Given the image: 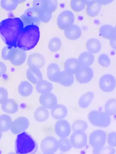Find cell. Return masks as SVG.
<instances>
[{
  "label": "cell",
  "mask_w": 116,
  "mask_h": 154,
  "mask_svg": "<svg viewBox=\"0 0 116 154\" xmlns=\"http://www.w3.org/2000/svg\"><path fill=\"white\" fill-rule=\"evenodd\" d=\"M75 20V16L73 12L70 11H65L58 16L57 26L61 30H65L74 25Z\"/></svg>",
  "instance_id": "cell-8"
},
{
  "label": "cell",
  "mask_w": 116,
  "mask_h": 154,
  "mask_svg": "<svg viewBox=\"0 0 116 154\" xmlns=\"http://www.w3.org/2000/svg\"><path fill=\"white\" fill-rule=\"evenodd\" d=\"M104 112L110 116L116 115V99L111 98L106 102L104 106Z\"/></svg>",
  "instance_id": "cell-34"
},
{
  "label": "cell",
  "mask_w": 116,
  "mask_h": 154,
  "mask_svg": "<svg viewBox=\"0 0 116 154\" xmlns=\"http://www.w3.org/2000/svg\"><path fill=\"white\" fill-rule=\"evenodd\" d=\"M101 5L97 2L87 6L86 12L88 16L94 17L99 15L101 10Z\"/></svg>",
  "instance_id": "cell-33"
},
{
  "label": "cell",
  "mask_w": 116,
  "mask_h": 154,
  "mask_svg": "<svg viewBox=\"0 0 116 154\" xmlns=\"http://www.w3.org/2000/svg\"><path fill=\"white\" fill-rule=\"evenodd\" d=\"M33 90L32 86L27 81H22L19 85V93L24 97L30 96L32 93Z\"/></svg>",
  "instance_id": "cell-31"
},
{
  "label": "cell",
  "mask_w": 116,
  "mask_h": 154,
  "mask_svg": "<svg viewBox=\"0 0 116 154\" xmlns=\"http://www.w3.org/2000/svg\"><path fill=\"white\" fill-rule=\"evenodd\" d=\"M60 72L59 66L54 63L48 65L47 69V75L48 79L51 82L56 83L58 74Z\"/></svg>",
  "instance_id": "cell-27"
},
{
  "label": "cell",
  "mask_w": 116,
  "mask_h": 154,
  "mask_svg": "<svg viewBox=\"0 0 116 154\" xmlns=\"http://www.w3.org/2000/svg\"><path fill=\"white\" fill-rule=\"evenodd\" d=\"M98 62L100 65L106 68L110 65V59L107 54H102L99 56L98 58Z\"/></svg>",
  "instance_id": "cell-41"
},
{
  "label": "cell",
  "mask_w": 116,
  "mask_h": 154,
  "mask_svg": "<svg viewBox=\"0 0 116 154\" xmlns=\"http://www.w3.org/2000/svg\"><path fill=\"white\" fill-rule=\"evenodd\" d=\"M41 148L44 154H53L59 149L58 140L54 137H46L41 142Z\"/></svg>",
  "instance_id": "cell-11"
},
{
  "label": "cell",
  "mask_w": 116,
  "mask_h": 154,
  "mask_svg": "<svg viewBox=\"0 0 116 154\" xmlns=\"http://www.w3.org/2000/svg\"><path fill=\"white\" fill-rule=\"evenodd\" d=\"M26 1V0H19V4L23 3V2H25Z\"/></svg>",
  "instance_id": "cell-50"
},
{
  "label": "cell",
  "mask_w": 116,
  "mask_h": 154,
  "mask_svg": "<svg viewBox=\"0 0 116 154\" xmlns=\"http://www.w3.org/2000/svg\"><path fill=\"white\" fill-rule=\"evenodd\" d=\"M88 125L86 122L81 120L76 121L72 124V129L74 131H85L88 129Z\"/></svg>",
  "instance_id": "cell-38"
},
{
  "label": "cell",
  "mask_w": 116,
  "mask_h": 154,
  "mask_svg": "<svg viewBox=\"0 0 116 154\" xmlns=\"http://www.w3.org/2000/svg\"><path fill=\"white\" fill-rule=\"evenodd\" d=\"M61 47V40L58 37H54L52 38L48 44V48L52 52L58 51L60 50Z\"/></svg>",
  "instance_id": "cell-37"
},
{
  "label": "cell",
  "mask_w": 116,
  "mask_h": 154,
  "mask_svg": "<svg viewBox=\"0 0 116 154\" xmlns=\"http://www.w3.org/2000/svg\"><path fill=\"white\" fill-rule=\"evenodd\" d=\"M110 45L111 47L116 51V36L110 40Z\"/></svg>",
  "instance_id": "cell-48"
},
{
  "label": "cell",
  "mask_w": 116,
  "mask_h": 154,
  "mask_svg": "<svg viewBox=\"0 0 116 154\" xmlns=\"http://www.w3.org/2000/svg\"><path fill=\"white\" fill-rule=\"evenodd\" d=\"M2 109L5 112L14 114L18 111V106L13 99H8L2 104Z\"/></svg>",
  "instance_id": "cell-24"
},
{
  "label": "cell",
  "mask_w": 116,
  "mask_h": 154,
  "mask_svg": "<svg viewBox=\"0 0 116 154\" xmlns=\"http://www.w3.org/2000/svg\"><path fill=\"white\" fill-rule=\"evenodd\" d=\"M94 97V93L89 91L81 96L78 100V104L81 108H87L91 103Z\"/></svg>",
  "instance_id": "cell-26"
},
{
  "label": "cell",
  "mask_w": 116,
  "mask_h": 154,
  "mask_svg": "<svg viewBox=\"0 0 116 154\" xmlns=\"http://www.w3.org/2000/svg\"><path fill=\"white\" fill-rule=\"evenodd\" d=\"M7 66L5 63L0 62V77H2L7 72Z\"/></svg>",
  "instance_id": "cell-46"
},
{
  "label": "cell",
  "mask_w": 116,
  "mask_h": 154,
  "mask_svg": "<svg viewBox=\"0 0 116 154\" xmlns=\"http://www.w3.org/2000/svg\"><path fill=\"white\" fill-rule=\"evenodd\" d=\"M65 35L67 38L71 41L78 40L82 35L81 29L76 25H73L65 29Z\"/></svg>",
  "instance_id": "cell-19"
},
{
  "label": "cell",
  "mask_w": 116,
  "mask_h": 154,
  "mask_svg": "<svg viewBox=\"0 0 116 154\" xmlns=\"http://www.w3.org/2000/svg\"><path fill=\"white\" fill-rule=\"evenodd\" d=\"M54 131L56 135L60 138L68 137L71 133V126L67 121L59 120L55 123Z\"/></svg>",
  "instance_id": "cell-14"
},
{
  "label": "cell",
  "mask_w": 116,
  "mask_h": 154,
  "mask_svg": "<svg viewBox=\"0 0 116 154\" xmlns=\"http://www.w3.org/2000/svg\"><path fill=\"white\" fill-rule=\"evenodd\" d=\"M86 48L88 51L91 53H98L101 50V44L97 38H91L87 42Z\"/></svg>",
  "instance_id": "cell-29"
},
{
  "label": "cell",
  "mask_w": 116,
  "mask_h": 154,
  "mask_svg": "<svg viewBox=\"0 0 116 154\" xmlns=\"http://www.w3.org/2000/svg\"><path fill=\"white\" fill-rule=\"evenodd\" d=\"M37 143L33 138L27 132H22L17 136L15 142L17 154H33L37 151Z\"/></svg>",
  "instance_id": "cell-3"
},
{
  "label": "cell",
  "mask_w": 116,
  "mask_h": 154,
  "mask_svg": "<svg viewBox=\"0 0 116 154\" xmlns=\"http://www.w3.org/2000/svg\"><path fill=\"white\" fill-rule=\"evenodd\" d=\"M45 60L44 57L39 53L32 54L28 58L27 64L29 68H35L40 69L44 66Z\"/></svg>",
  "instance_id": "cell-17"
},
{
  "label": "cell",
  "mask_w": 116,
  "mask_h": 154,
  "mask_svg": "<svg viewBox=\"0 0 116 154\" xmlns=\"http://www.w3.org/2000/svg\"><path fill=\"white\" fill-rule=\"evenodd\" d=\"M33 8L38 12L41 22L47 23L50 20L52 13L49 11L47 0H34Z\"/></svg>",
  "instance_id": "cell-5"
},
{
  "label": "cell",
  "mask_w": 116,
  "mask_h": 154,
  "mask_svg": "<svg viewBox=\"0 0 116 154\" xmlns=\"http://www.w3.org/2000/svg\"><path fill=\"white\" fill-rule=\"evenodd\" d=\"M58 146L59 149L63 152L69 151L72 147L70 140L67 137L60 138L58 140Z\"/></svg>",
  "instance_id": "cell-36"
},
{
  "label": "cell",
  "mask_w": 116,
  "mask_h": 154,
  "mask_svg": "<svg viewBox=\"0 0 116 154\" xmlns=\"http://www.w3.org/2000/svg\"><path fill=\"white\" fill-rule=\"evenodd\" d=\"M52 117L56 120L64 119L68 115V109L65 106L57 104L51 109Z\"/></svg>",
  "instance_id": "cell-20"
},
{
  "label": "cell",
  "mask_w": 116,
  "mask_h": 154,
  "mask_svg": "<svg viewBox=\"0 0 116 154\" xmlns=\"http://www.w3.org/2000/svg\"><path fill=\"white\" fill-rule=\"evenodd\" d=\"M49 117L48 109L43 106L38 107L34 112V118L36 121L43 122L46 121Z\"/></svg>",
  "instance_id": "cell-28"
},
{
  "label": "cell",
  "mask_w": 116,
  "mask_h": 154,
  "mask_svg": "<svg viewBox=\"0 0 116 154\" xmlns=\"http://www.w3.org/2000/svg\"><path fill=\"white\" fill-rule=\"evenodd\" d=\"M70 7L73 11L78 12L84 9L85 5L84 4L82 0H71Z\"/></svg>",
  "instance_id": "cell-39"
},
{
  "label": "cell",
  "mask_w": 116,
  "mask_h": 154,
  "mask_svg": "<svg viewBox=\"0 0 116 154\" xmlns=\"http://www.w3.org/2000/svg\"><path fill=\"white\" fill-rule=\"evenodd\" d=\"M26 76L28 80L34 85H36L40 80L43 79V75L40 69L29 68L27 70Z\"/></svg>",
  "instance_id": "cell-21"
},
{
  "label": "cell",
  "mask_w": 116,
  "mask_h": 154,
  "mask_svg": "<svg viewBox=\"0 0 116 154\" xmlns=\"http://www.w3.org/2000/svg\"><path fill=\"white\" fill-rule=\"evenodd\" d=\"M74 82V75L65 70L60 72L56 81V83L66 87L72 85Z\"/></svg>",
  "instance_id": "cell-18"
},
{
  "label": "cell",
  "mask_w": 116,
  "mask_h": 154,
  "mask_svg": "<svg viewBox=\"0 0 116 154\" xmlns=\"http://www.w3.org/2000/svg\"><path fill=\"white\" fill-rule=\"evenodd\" d=\"M116 80L113 75L105 74L101 78L99 81V87L102 91L105 93H110L115 89Z\"/></svg>",
  "instance_id": "cell-10"
},
{
  "label": "cell",
  "mask_w": 116,
  "mask_h": 154,
  "mask_svg": "<svg viewBox=\"0 0 116 154\" xmlns=\"http://www.w3.org/2000/svg\"><path fill=\"white\" fill-rule=\"evenodd\" d=\"M20 19L23 22L24 27L30 25L39 26L41 23L38 12L33 8L27 9Z\"/></svg>",
  "instance_id": "cell-7"
},
{
  "label": "cell",
  "mask_w": 116,
  "mask_h": 154,
  "mask_svg": "<svg viewBox=\"0 0 116 154\" xmlns=\"http://www.w3.org/2000/svg\"><path fill=\"white\" fill-rule=\"evenodd\" d=\"M114 0H97V2L100 4L101 6L102 5H107L110 4Z\"/></svg>",
  "instance_id": "cell-47"
},
{
  "label": "cell",
  "mask_w": 116,
  "mask_h": 154,
  "mask_svg": "<svg viewBox=\"0 0 116 154\" xmlns=\"http://www.w3.org/2000/svg\"><path fill=\"white\" fill-rule=\"evenodd\" d=\"M40 38L39 26L30 25L23 28L17 42V47L25 51L34 49Z\"/></svg>",
  "instance_id": "cell-2"
},
{
  "label": "cell",
  "mask_w": 116,
  "mask_h": 154,
  "mask_svg": "<svg viewBox=\"0 0 116 154\" xmlns=\"http://www.w3.org/2000/svg\"><path fill=\"white\" fill-rule=\"evenodd\" d=\"M29 125L30 122L26 118L19 117L12 122L10 130L13 134L18 135L26 130Z\"/></svg>",
  "instance_id": "cell-13"
},
{
  "label": "cell",
  "mask_w": 116,
  "mask_h": 154,
  "mask_svg": "<svg viewBox=\"0 0 116 154\" xmlns=\"http://www.w3.org/2000/svg\"><path fill=\"white\" fill-rule=\"evenodd\" d=\"M99 35L103 38L111 40L115 36V28L112 26L105 25L102 26L99 30Z\"/></svg>",
  "instance_id": "cell-25"
},
{
  "label": "cell",
  "mask_w": 116,
  "mask_h": 154,
  "mask_svg": "<svg viewBox=\"0 0 116 154\" xmlns=\"http://www.w3.org/2000/svg\"><path fill=\"white\" fill-rule=\"evenodd\" d=\"M12 121L9 116L6 114L0 116V130L2 132H7L10 130Z\"/></svg>",
  "instance_id": "cell-32"
},
{
  "label": "cell",
  "mask_w": 116,
  "mask_h": 154,
  "mask_svg": "<svg viewBox=\"0 0 116 154\" xmlns=\"http://www.w3.org/2000/svg\"><path fill=\"white\" fill-rule=\"evenodd\" d=\"M107 141V134L101 130L93 131L89 137L90 145L94 149H99L104 146Z\"/></svg>",
  "instance_id": "cell-6"
},
{
  "label": "cell",
  "mask_w": 116,
  "mask_h": 154,
  "mask_svg": "<svg viewBox=\"0 0 116 154\" xmlns=\"http://www.w3.org/2000/svg\"><path fill=\"white\" fill-rule=\"evenodd\" d=\"M115 36H116V26H115Z\"/></svg>",
  "instance_id": "cell-52"
},
{
  "label": "cell",
  "mask_w": 116,
  "mask_h": 154,
  "mask_svg": "<svg viewBox=\"0 0 116 154\" xmlns=\"http://www.w3.org/2000/svg\"><path fill=\"white\" fill-rule=\"evenodd\" d=\"M26 51L16 47L9 61L11 64L15 66H20L26 61Z\"/></svg>",
  "instance_id": "cell-16"
},
{
  "label": "cell",
  "mask_w": 116,
  "mask_h": 154,
  "mask_svg": "<svg viewBox=\"0 0 116 154\" xmlns=\"http://www.w3.org/2000/svg\"><path fill=\"white\" fill-rule=\"evenodd\" d=\"M15 48L16 47L8 45H7L4 47L2 49V59L5 60H9Z\"/></svg>",
  "instance_id": "cell-40"
},
{
  "label": "cell",
  "mask_w": 116,
  "mask_h": 154,
  "mask_svg": "<svg viewBox=\"0 0 116 154\" xmlns=\"http://www.w3.org/2000/svg\"><path fill=\"white\" fill-rule=\"evenodd\" d=\"M39 102L42 106L47 109H52L58 104L57 97L51 92L41 95Z\"/></svg>",
  "instance_id": "cell-15"
},
{
  "label": "cell",
  "mask_w": 116,
  "mask_h": 154,
  "mask_svg": "<svg viewBox=\"0 0 116 154\" xmlns=\"http://www.w3.org/2000/svg\"><path fill=\"white\" fill-rule=\"evenodd\" d=\"M93 152L94 154H114L116 152V150L114 148L112 147H102L99 149H93Z\"/></svg>",
  "instance_id": "cell-42"
},
{
  "label": "cell",
  "mask_w": 116,
  "mask_h": 154,
  "mask_svg": "<svg viewBox=\"0 0 116 154\" xmlns=\"http://www.w3.org/2000/svg\"><path fill=\"white\" fill-rule=\"evenodd\" d=\"M2 131L0 130V140L1 139L2 137Z\"/></svg>",
  "instance_id": "cell-51"
},
{
  "label": "cell",
  "mask_w": 116,
  "mask_h": 154,
  "mask_svg": "<svg viewBox=\"0 0 116 154\" xmlns=\"http://www.w3.org/2000/svg\"><path fill=\"white\" fill-rule=\"evenodd\" d=\"M53 88L52 84L45 80L42 79L36 84V91L41 94L51 92Z\"/></svg>",
  "instance_id": "cell-30"
},
{
  "label": "cell",
  "mask_w": 116,
  "mask_h": 154,
  "mask_svg": "<svg viewBox=\"0 0 116 154\" xmlns=\"http://www.w3.org/2000/svg\"><path fill=\"white\" fill-rule=\"evenodd\" d=\"M85 6H89L97 2V0H82Z\"/></svg>",
  "instance_id": "cell-49"
},
{
  "label": "cell",
  "mask_w": 116,
  "mask_h": 154,
  "mask_svg": "<svg viewBox=\"0 0 116 154\" xmlns=\"http://www.w3.org/2000/svg\"><path fill=\"white\" fill-rule=\"evenodd\" d=\"M75 75L78 82L80 84H87L93 78V71L90 67L80 66Z\"/></svg>",
  "instance_id": "cell-12"
},
{
  "label": "cell",
  "mask_w": 116,
  "mask_h": 154,
  "mask_svg": "<svg viewBox=\"0 0 116 154\" xmlns=\"http://www.w3.org/2000/svg\"><path fill=\"white\" fill-rule=\"evenodd\" d=\"M88 119L92 125L101 128H107L111 122L110 116L107 113L96 110H93L89 113Z\"/></svg>",
  "instance_id": "cell-4"
},
{
  "label": "cell",
  "mask_w": 116,
  "mask_h": 154,
  "mask_svg": "<svg viewBox=\"0 0 116 154\" xmlns=\"http://www.w3.org/2000/svg\"><path fill=\"white\" fill-rule=\"evenodd\" d=\"M80 67L78 60L76 58L67 59L64 64L65 70L73 75L76 73Z\"/></svg>",
  "instance_id": "cell-22"
},
{
  "label": "cell",
  "mask_w": 116,
  "mask_h": 154,
  "mask_svg": "<svg viewBox=\"0 0 116 154\" xmlns=\"http://www.w3.org/2000/svg\"><path fill=\"white\" fill-rule=\"evenodd\" d=\"M24 28L20 18H9L0 23V36L7 45L17 47L19 36Z\"/></svg>",
  "instance_id": "cell-1"
},
{
  "label": "cell",
  "mask_w": 116,
  "mask_h": 154,
  "mask_svg": "<svg viewBox=\"0 0 116 154\" xmlns=\"http://www.w3.org/2000/svg\"><path fill=\"white\" fill-rule=\"evenodd\" d=\"M8 91L3 87H0V104L4 103L8 99Z\"/></svg>",
  "instance_id": "cell-44"
},
{
  "label": "cell",
  "mask_w": 116,
  "mask_h": 154,
  "mask_svg": "<svg viewBox=\"0 0 116 154\" xmlns=\"http://www.w3.org/2000/svg\"><path fill=\"white\" fill-rule=\"evenodd\" d=\"M78 60L80 66L90 67L94 62V56L90 52H84L80 54Z\"/></svg>",
  "instance_id": "cell-23"
},
{
  "label": "cell",
  "mask_w": 116,
  "mask_h": 154,
  "mask_svg": "<svg viewBox=\"0 0 116 154\" xmlns=\"http://www.w3.org/2000/svg\"><path fill=\"white\" fill-rule=\"evenodd\" d=\"M108 145L112 147H116V132H110L107 138Z\"/></svg>",
  "instance_id": "cell-43"
},
{
  "label": "cell",
  "mask_w": 116,
  "mask_h": 154,
  "mask_svg": "<svg viewBox=\"0 0 116 154\" xmlns=\"http://www.w3.org/2000/svg\"><path fill=\"white\" fill-rule=\"evenodd\" d=\"M19 4V0H2L1 2L2 8L7 11L15 10Z\"/></svg>",
  "instance_id": "cell-35"
},
{
  "label": "cell",
  "mask_w": 116,
  "mask_h": 154,
  "mask_svg": "<svg viewBox=\"0 0 116 154\" xmlns=\"http://www.w3.org/2000/svg\"><path fill=\"white\" fill-rule=\"evenodd\" d=\"M69 140L72 147L78 149L85 147L88 144V137L84 131H74Z\"/></svg>",
  "instance_id": "cell-9"
},
{
  "label": "cell",
  "mask_w": 116,
  "mask_h": 154,
  "mask_svg": "<svg viewBox=\"0 0 116 154\" xmlns=\"http://www.w3.org/2000/svg\"><path fill=\"white\" fill-rule=\"evenodd\" d=\"M49 11L51 13H53L57 10L58 8L57 0H47Z\"/></svg>",
  "instance_id": "cell-45"
}]
</instances>
